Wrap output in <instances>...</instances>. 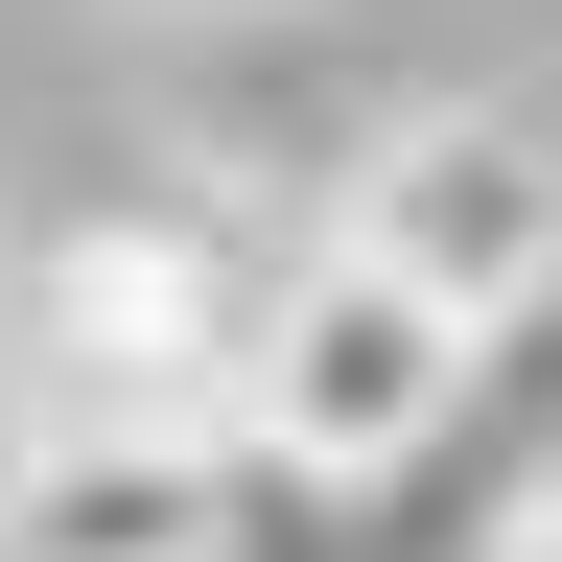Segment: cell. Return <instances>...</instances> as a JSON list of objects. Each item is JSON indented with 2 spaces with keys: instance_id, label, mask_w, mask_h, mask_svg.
Wrapping results in <instances>:
<instances>
[{
  "instance_id": "6da1fadb",
  "label": "cell",
  "mask_w": 562,
  "mask_h": 562,
  "mask_svg": "<svg viewBox=\"0 0 562 562\" xmlns=\"http://www.w3.org/2000/svg\"><path fill=\"white\" fill-rule=\"evenodd\" d=\"M281 305H305V235L211 188H94L0 258V398L24 422H165V446H258Z\"/></svg>"
},
{
  "instance_id": "7a4b0ae2",
  "label": "cell",
  "mask_w": 562,
  "mask_h": 562,
  "mask_svg": "<svg viewBox=\"0 0 562 562\" xmlns=\"http://www.w3.org/2000/svg\"><path fill=\"white\" fill-rule=\"evenodd\" d=\"M469 351H492V328H446V305H422L398 258H351V235H305V305H281V375H258V446H281V469H351V492H398L422 446H446Z\"/></svg>"
},
{
  "instance_id": "3957f363",
  "label": "cell",
  "mask_w": 562,
  "mask_h": 562,
  "mask_svg": "<svg viewBox=\"0 0 562 562\" xmlns=\"http://www.w3.org/2000/svg\"><path fill=\"white\" fill-rule=\"evenodd\" d=\"M328 235L398 258L446 328H516V305H562V140H539V117H398L375 165H351Z\"/></svg>"
},
{
  "instance_id": "277c9868",
  "label": "cell",
  "mask_w": 562,
  "mask_h": 562,
  "mask_svg": "<svg viewBox=\"0 0 562 562\" xmlns=\"http://www.w3.org/2000/svg\"><path fill=\"white\" fill-rule=\"evenodd\" d=\"M0 562H235V446L24 422V446H0Z\"/></svg>"
},
{
  "instance_id": "5b68a950",
  "label": "cell",
  "mask_w": 562,
  "mask_h": 562,
  "mask_svg": "<svg viewBox=\"0 0 562 562\" xmlns=\"http://www.w3.org/2000/svg\"><path fill=\"white\" fill-rule=\"evenodd\" d=\"M469 562H562V516H516V539H469Z\"/></svg>"
},
{
  "instance_id": "8992f818",
  "label": "cell",
  "mask_w": 562,
  "mask_h": 562,
  "mask_svg": "<svg viewBox=\"0 0 562 562\" xmlns=\"http://www.w3.org/2000/svg\"><path fill=\"white\" fill-rule=\"evenodd\" d=\"M165 24H211V0H165Z\"/></svg>"
},
{
  "instance_id": "52a82bcc",
  "label": "cell",
  "mask_w": 562,
  "mask_h": 562,
  "mask_svg": "<svg viewBox=\"0 0 562 562\" xmlns=\"http://www.w3.org/2000/svg\"><path fill=\"white\" fill-rule=\"evenodd\" d=\"M539 516H562V492H539Z\"/></svg>"
}]
</instances>
